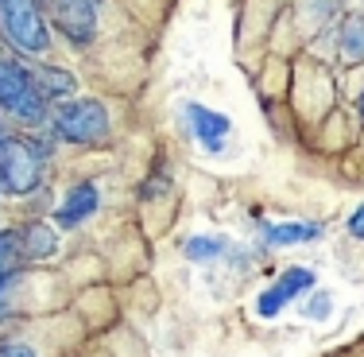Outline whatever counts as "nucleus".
<instances>
[{
	"label": "nucleus",
	"mask_w": 364,
	"mask_h": 357,
	"mask_svg": "<svg viewBox=\"0 0 364 357\" xmlns=\"http://www.w3.org/2000/svg\"><path fill=\"white\" fill-rule=\"evenodd\" d=\"M0 31L16 55H47L50 24L43 0H0Z\"/></svg>",
	"instance_id": "nucleus-1"
},
{
	"label": "nucleus",
	"mask_w": 364,
	"mask_h": 357,
	"mask_svg": "<svg viewBox=\"0 0 364 357\" xmlns=\"http://www.w3.org/2000/svg\"><path fill=\"white\" fill-rule=\"evenodd\" d=\"M50 101L39 93L36 78L31 71L20 63V58H8L0 55V109H8L16 120H23V125H43V120L50 117L47 113Z\"/></svg>",
	"instance_id": "nucleus-2"
},
{
	"label": "nucleus",
	"mask_w": 364,
	"mask_h": 357,
	"mask_svg": "<svg viewBox=\"0 0 364 357\" xmlns=\"http://www.w3.org/2000/svg\"><path fill=\"white\" fill-rule=\"evenodd\" d=\"M58 140L66 144H101L109 136V113L101 101H63L50 117Z\"/></svg>",
	"instance_id": "nucleus-3"
},
{
	"label": "nucleus",
	"mask_w": 364,
	"mask_h": 357,
	"mask_svg": "<svg viewBox=\"0 0 364 357\" xmlns=\"http://www.w3.org/2000/svg\"><path fill=\"white\" fill-rule=\"evenodd\" d=\"M43 182V152L31 140L0 144V187L8 195H31Z\"/></svg>",
	"instance_id": "nucleus-4"
},
{
	"label": "nucleus",
	"mask_w": 364,
	"mask_h": 357,
	"mask_svg": "<svg viewBox=\"0 0 364 357\" xmlns=\"http://www.w3.org/2000/svg\"><path fill=\"white\" fill-rule=\"evenodd\" d=\"M47 24L74 47H90L97 36V0H43Z\"/></svg>",
	"instance_id": "nucleus-5"
},
{
	"label": "nucleus",
	"mask_w": 364,
	"mask_h": 357,
	"mask_svg": "<svg viewBox=\"0 0 364 357\" xmlns=\"http://www.w3.org/2000/svg\"><path fill=\"white\" fill-rule=\"evenodd\" d=\"M93 210H97V187H93V182H77V187H70V195L58 202L55 222H58V229H74V225H82Z\"/></svg>",
	"instance_id": "nucleus-6"
},
{
	"label": "nucleus",
	"mask_w": 364,
	"mask_h": 357,
	"mask_svg": "<svg viewBox=\"0 0 364 357\" xmlns=\"http://www.w3.org/2000/svg\"><path fill=\"white\" fill-rule=\"evenodd\" d=\"M186 120H190V133H194L205 148L221 152V140H225V133H229V117H225V113H213V109L198 105V101H186Z\"/></svg>",
	"instance_id": "nucleus-7"
},
{
	"label": "nucleus",
	"mask_w": 364,
	"mask_h": 357,
	"mask_svg": "<svg viewBox=\"0 0 364 357\" xmlns=\"http://www.w3.org/2000/svg\"><path fill=\"white\" fill-rule=\"evenodd\" d=\"M322 237V225L314 222H279V225H264V241L275 249H287V245H306V241Z\"/></svg>",
	"instance_id": "nucleus-8"
},
{
	"label": "nucleus",
	"mask_w": 364,
	"mask_h": 357,
	"mask_svg": "<svg viewBox=\"0 0 364 357\" xmlns=\"http://www.w3.org/2000/svg\"><path fill=\"white\" fill-rule=\"evenodd\" d=\"M31 78H36L39 93L47 101H66V98H74V90H77L74 74L63 71V66H39V71H31Z\"/></svg>",
	"instance_id": "nucleus-9"
},
{
	"label": "nucleus",
	"mask_w": 364,
	"mask_h": 357,
	"mask_svg": "<svg viewBox=\"0 0 364 357\" xmlns=\"http://www.w3.org/2000/svg\"><path fill=\"white\" fill-rule=\"evenodd\" d=\"M20 249L28 260H47L50 252L58 249V233L43 222H31L28 229H20Z\"/></svg>",
	"instance_id": "nucleus-10"
},
{
	"label": "nucleus",
	"mask_w": 364,
	"mask_h": 357,
	"mask_svg": "<svg viewBox=\"0 0 364 357\" xmlns=\"http://www.w3.org/2000/svg\"><path fill=\"white\" fill-rule=\"evenodd\" d=\"M341 55L349 63H364V12H349L341 20Z\"/></svg>",
	"instance_id": "nucleus-11"
},
{
	"label": "nucleus",
	"mask_w": 364,
	"mask_h": 357,
	"mask_svg": "<svg viewBox=\"0 0 364 357\" xmlns=\"http://www.w3.org/2000/svg\"><path fill=\"white\" fill-rule=\"evenodd\" d=\"M225 252V237H213V233H202V237H190L186 245H182V257L194 260V264H205V260L221 257Z\"/></svg>",
	"instance_id": "nucleus-12"
},
{
	"label": "nucleus",
	"mask_w": 364,
	"mask_h": 357,
	"mask_svg": "<svg viewBox=\"0 0 364 357\" xmlns=\"http://www.w3.org/2000/svg\"><path fill=\"white\" fill-rule=\"evenodd\" d=\"M23 249H20V233H0V276L4 272H16L23 264Z\"/></svg>",
	"instance_id": "nucleus-13"
},
{
	"label": "nucleus",
	"mask_w": 364,
	"mask_h": 357,
	"mask_svg": "<svg viewBox=\"0 0 364 357\" xmlns=\"http://www.w3.org/2000/svg\"><path fill=\"white\" fill-rule=\"evenodd\" d=\"M275 284L287 291V299H294V295H306L310 287H314V272H310V268H287Z\"/></svg>",
	"instance_id": "nucleus-14"
},
{
	"label": "nucleus",
	"mask_w": 364,
	"mask_h": 357,
	"mask_svg": "<svg viewBox=\"0 0 364 357\" xmlns=\"http://www.w3.org/2000/svg\"><path fill=\"white\" fill-rule=\"evenodd\" d=\"M287 303H291V299H287V291H283L279 284H272V287H267V291L256 299V311H259L264 319H275L283 307H287Z\"/></svg>",
	"instance_id": "nucleus-15"
},
{
	"label": "nucleus",
	"mask_w": 364,
	"mask_h": 357,
	"mask_svg": "<svg viewBox=\"0 0 364 357\" xmlns=\"http://www.w3.org/2000/svg\"><path fill=\"white\" fill-rule=\"evenodd\" d=\"M23 284V272L16 268V272H4L0 276V322L12 315V303H16V287Z\"/></svg>",
	"instance_id": "nucleus-16"
},
{
	"label": "nucleus",
	"mask_w": 364,
	"mask_h": 357,
	"mask_svg": "<svg viewBox=\"0 0 364 357\" xmlns=\"http://www.w3.org/2000/svg\"><path fill=\"white\" fill-rule=\"evenodd\" d=\"M329 307H333V303H329V291H314L306 303V319H326Z\"/></svg>",
	"instance_id": "nucleus-17"
},
{
	"label": "nucleus",
	"mask_w": 364,
	"mask_h": 357,
	"mask_svg": "<svg viewBox=\"0 0 364 357\" xmlns=\"http://www.w3.org/2000/svg\"><path fill=\"white\" fill-rule=\"evenodd\" d=\"M0 357H39L28 342H4L0 346Z\"/></svg>",
	"instance_id": "nucleus-18"
},
{
	"label": "nucleus",
	"mask_w": 364,
	"mask_h": 357,
	"mask_svg": "<svg viewBox=\"0 0 364 357\" xmlns=\"http://www.w3.org/2000/svg\"><path fill=\"white\" fill-rule=\"evenodd\" d=\"M349 233L357 241H364V206H357V210H353V217H349Z\"/></svg>",
	"instance_id": "nucleus-19"
},
{
	"label": "nucleus",
	"mask_w": 364,
	"mask_h": 357,
	"mask_svg": "<svg viewBox=\"0 0 364 357\" xmlns=\"http://www.w3.org/2000/svg\"><path fill=\"white\" fill-rule=\"evenodd\" d=\"M357 109H360V117H364V93H360V101H357Z\"/></svg>",
	"instance_id": "nucleus-20"
},
{
	"label": "nucleus",
	"mask_w": 364,
	"mask_h": 357,
	"mask_svg": "<svg viewBox=\"0 0 364 357\" xmlns=\"http://www.w3.org/2000/svg\"><path fill=\"white\" fill-rule=\"evenodd\" d=\"M4 140H8V136H4V128H0V144H4Z\"/></svg>",
	"instance_id": "nucleus-21"
}]
</instances>
